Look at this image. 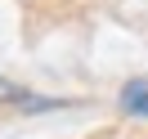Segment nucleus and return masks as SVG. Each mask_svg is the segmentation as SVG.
Returning <instances> with one entry per match:
<instances>
[{"instance_id": "obj_1", "label": "nucleus", "mask_w": 148, "mask_h": 139, "mask_svg": "<svg viewBox=\"0 0 148 139\" xmlns=\"http://www.w3.org/2000/svg\"><path fill=\"white\" fill-rule=\"evenodd\" d=\"M117 108L126 112V117H148V76H135V81L121 85Z\"/></svg>"}, {"instance_id": "obj_2", "label": "nucleus", "mask_w": 148, "mask_h": 139, "mask_svg": "<svg viewBox=\"0 0 148 139\" xmlns=\"http://www.w3.org/2000/svg\"><path fill=\"white\" fill-rule=\"evenodd\" d=\"M27 99H32V94L23 90V85H14V81H5V76H0V103H18V108H23Z\"/></svg>"}]
</instances>
